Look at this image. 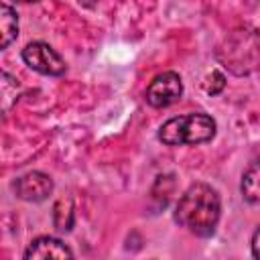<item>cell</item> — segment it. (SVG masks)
Listing matches in <instances>:
<instances>
[{
  "instance_id": "1",
  "label": "cell",
  "mask_w": 260,
  "mask_h": 260,
  "mask_svg": "<svg viewBox=\"0 0 260 260\" xmlns=\"http://www.w3.org/2000/svg\"><path fill=\"white\" fill-rule=\"evenodd\" d=\"M221 203L215 189L205 183L191 185L177 203L175 219L195 236H211L219 221Z\"/></svg>"
},
{
  "instance_id": "2",
  "label": "cell",
  "mask_w": 260,
  "mask_h": 260,
  "mask_svg": "<svg viewBox=\"0 0 260 260\" xmlns=\"http://www.w3.org/2000/svg\"><path fill=\"white\" fill-rule=\"evenodd\" d=\"M213 134H215V122L207 114H187V116L171 118L158 130V138L169 146L207 142L213 138Z\"/></svg>"
},
{
  "instance_id": "3",
  "label": "cell",
  "mask_w": 260,
  "mask_h": 260,
  "mask_svg": "<svg viewBox=\"0 0 260 260\" xmlns=\"http://www.w3.org/2000/svg\"><path fill=\"white\" fill-rule=\"evenodd\" d=\"M22 59L30 69H35L43 75H63L65 73V61L47 43H41V41L28 43L22 49Z\"/></svg>"
},
{
  "instance_id": "4",
  "label": "cell",
  "mask_w": 260,
  "mask_h": 260,
  "mask_svg": "<svg viewBox=\"0 0 260 260\" xmlns=\"http://www.w3.org/2000/svg\"><path fill=\"white\" fill-rule=\"evenodd\" d=\"M181 93H183L181 77L173 71H167V73L156 75L150 81V85L146 89V102L152 108H167L173 102H177L181 98Z\"/></svg>"
},
{
  "instance_id": "5",
  "label": "cell",
  "mask_w": 260,
  "mask_h": 260,
  "mask_svg": "<svg viewBox=\"0 0 260 260\" xmlns=\"http://www.w3.org/2000/svg\"><path fill=\"white\" fill-rule=\"evenodd\" d=\"M14 191H16V195H18L20 199L37 203V201L47 199V197L53 193V181H51V177L45 175V173L30 171V173H26V175H22V177L16 179Z\"/></svg>"
},
{
  "instance_id": "6",
  "label": "cell",
  "mask_w": 260,
  "mask_h": 260,
  "mask_svg": "<svg viewBox=\"0 0 260 260\" xmlns=\"http://www.w3.org/2000/svg\"><path fill=\"white\" fill-rule=\"evenodd\" d=\"M24 258L26 260H47V258H73V252L57 238H51V236H43V238H37L28 244L26 252H24Z\"/></svg>"
},
{
  "instance_id": "7",
  "label": "cell",
  "mask_w": 260,
  "mask_h": 260,
  "mask_svg": "<svg viewBox=\"0 0 260 260\" xmlns=\"http://www.w3.org/2000/svg\"><path fill=\"white\" fill-rule=\"evenodd\" d=\"M16 35H18V16L8 4H2L0 6V47L6 49L16 39Z\"/></svg>"
},
{
  "instance_id": "8",
  "label": "cell",
  "mask_w": 260,
  "mask_h": 260,
  "mask_svg": "<svg viewBox=\"0 0 260 260\" xmlns=\"http://www.w3.org/2000/svg\"><path fill=\"white\" fill-rule=\"evenodd\" d=\"M242 195L248 203H260V160H254L242 177Z\"/></svg>"
},
{
  "instance_id": "9",
  "label": "cell",
  "mask_w": 260,
  "mask_h": 260,
  "mask_svg": "<svg viewBox=\"0 0 260 260\" xmlns=\"http://www.w3.org/2000/svg\"><path fill=\"white\" fill-rule=\"evenodd\" d=\"M73 201L71 199H59L53 207V221H55V228L61 230V232H69L73 228Z\"/></svg>"
},
{
  "instance_id": "10",
  "label": "cell",
  "mask_w": 260,
  "mask_h": 260,
  "mask_svg": "<svg viewBox=\"0 0 260 260\" xmlns=\"http://www.w3.org/2000/svg\"><path fill=\"white\" fill-rule=\"evenodd\" d=\"M223 85H225V77H223L219 71H211V73L207 75V79H205V91L211 93V95L219 93V91L223 89Z\"/></svg>"
},
{
  "instance_id": "11",
  "label": "cell",
  "mask_w": 260,
  "mask_h": 260,
  "mask_svg": "<svg viewBox=\"0 0 260 260\" xmlns=\"http://www.w3.org/2000/svg\"><path fill=\"white\" fill-rule=\"evenodd\" d=\"M252 254H254V258H260V228L252 236Z\"/></svg>"
},
{
  "instance_id": "12",
  "label": "cell",
  "mask_w": 260,
  "mask_h": 260,
  "mask_svg": "<svg viewBox=\"0 0 260 260\" xmlns=\"http://www.w3.org/2000/svg\"><path fill=\"white\" fill-rule=\"evenodd\" d=\"M95 2H98V0H79V4H81V6H85V8H93V6H95Z\"/></svg>"
},
{
  "instance_id": "13",
  "label": "cell",
  "mask_w": 260,
  "mask_h": 260,
  "mask_svg": "<svg viewBox=\"0 0 260 260\" xmlns=\"http://www.w3.org/2000/svg\"><path fill=\"white\" fill-rule=\"evenodd\" d=\"M14 2H39V0H14Z\"/></svg>"
}]
</instances>
